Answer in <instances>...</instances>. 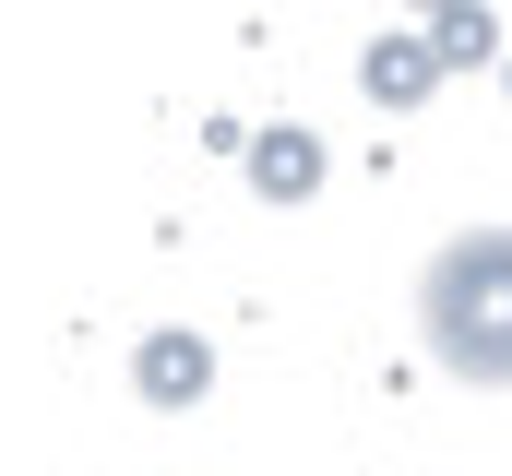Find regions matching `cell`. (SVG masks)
Here are the masks:
<instances>
[{
    "label": "cell",
    "instance_id": "obj_4",
    "mask_svg": "<svg viewBox=\"0 0 512 476\" xmlns=\"http://www.w3.org/2000/svg\"><path fill=\"white\" fill-rule=\"evenodd\" d=\"M143 393H191V346H143Z\"/></svg>",
    "mask_w": 512,
    "mask_h": 476
},
{
    "label": "cell",
    "instance_id": "obj_1",
    "mask_svg": "<svg viewBox=\"0 0 512 476\" xmlns=\"http://www.w3.org/2000/svg\"><path fill=\"white\" fill-rule=\"evenodd\" d=\"M429 346L465 381H512V227H477L429 262Z\"/></svg>",
    "mask_w": 512,
    "mask_h": 476
},
{
    "label": "cell",
    "instance_id": "obj_2",
    "mask_svg": "<svg viewBox=\"0 0 512 476\" xmlns=\"http://www.w3.org/2000/svg\"><path fill=\"white\" fill-rule=\"evenodd\" d=\"M429 72H441V60H429V48H405V36L370 48V96H382V108H417V96H429Z\"/></svg>",
    "mask_w": 512,
    "mask_h": 476
},
{
    "label": "cell",
    "instance_id": "obj_3",
    "mask_svg": "<svg viewBox=\"0 0 512 476\" xmlns=\"http://www.w3.org/2000/svg\"><path fill=\"white\" fill-rule=\"evenodd\" d=\"M310 167H322V155H310L298 131H274V143H262V179H274V203H298V191H310Z\"/></svg>",
    "mask_w": 512,
    "mask_h": 476
}]
</instances>
